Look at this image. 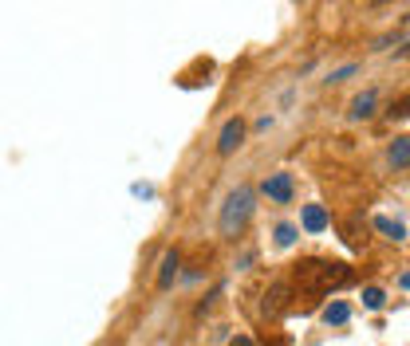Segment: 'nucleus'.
Masks as SVG:
<instances>
[{
    "label": "nucleus",
    "instance_id": "15",
    "mask_svg": "<svg viewBox=\"0 0 410 346\" xmlns=\"http://www.w3.org/2000/svg\"><path fill=\"white\" fill-rule=\"evenodd\" d=\"M402 287H406V291H410V271H406V276H402Z\"/></svg>",
    "mask_w": 410,
    "mask_h": 346
},
{
    "label": "nucleus",
    "instance_id": "6",
    "mask_svg": "<svg viewBox=\"0 0 410 346\" xmlns=\"http://www.w3.org/2000/svg\"><path fill=\"white\" fill-rule=\"evenodd\" d=\"M178 268H182V256H178V248H170V252L162 256V271H158V291H170L174 279H178Z\"/></svg>",
    "mask_w": 410,
    "mask_h": 346
},
{
    "label": "nucleus",
    "instance_id": "8",
    "mask_svg": "<svg viewBox=\"0 0 410 346\" xmlns=\"http://www.w3.org/2000/svg\"><path fill=\"white\" fill-rule=\"evenodd\" d=\"M375 232H383L387 240H394V244L406 240V225H402V220H391V217H375Z\"/></svg>",
    "mask_w": 410,
    "mask_h": 346
},
{
    "label": "nucleus",
    "instance_id": "13",
    "mask_svg": "<svg viewBox=\"0 0 410 346\" xmlns=\"http://www.w3.org/2000/svg\"><path fill=\"white\" fill-rule=\"evenodd\" d=\"M387 119H410V94H402L387 107Z\"/></svg>",
    "mask_w": 410,
    "mask_h": 346
},
{
    "label": "nucleus",
    "instance_id": "1",
    "mask_svg": "<svg viewBox=\"0 0 410 346\" xmlns=\"http://www.w3.org/2000/svg\"><path fill=\"white\" fill-rule=\"evenodd\" d=\"M256 212V189L253 185H237L229 197L221 201V212H217V232L225 240H237L245 232V225Z\"/></svg>",
    "mask_w": 410,
    "mask_h": 346
},
{
    "label": "nucleus",
    "instance_id": "9",
    "mask_svg": "<svg viewBox=\"0 0 410 346\" xmlns=\"http://www.w3.org/2000/svg\"><path fill=\"white\" fill-rule=\"evenodd\" d=\"M320 319H324L327 327H343V323L351 319V307L343 303V299H332V303L324 307V315H320Z\"/></svg>",
    "mask_w": 410,
    "mask_h": 346
},
{
    "label": "nucleus",
    "instance_id": "12",
    "mask_svg": "<svg viewBox=\"0 0 410 346\" xmlns=\"http://www.w3.org/2000/svg\"><path fill=\"white\" fill-rule=\"evenodd\" d=\"M363 307H367V311H383L387 307V296H383V287H363Z\"/></svg>",
    "mask_w": 410,
    "mask_h": 346
},
{
    "label": "nucleus",
    "instance_id": "11",
    "mask_svg": "<svg viewBox=\"0 0 410 346\" xmlns=\"http://www.w3.org/2000/svg\"><path fill=\"white\" fill-rule=\"evenodd\" d=\"M359 71H363V63H343V67H332V71H327V79H324V83L340 87V83H347L351 75H359Z\"/></svg>",
    "mask_w": 410,
    "mask_h": 346
},
{
    "label": "nucleus",
    "instance_id": "4",
    "mask_svg": "<svg viewBox=\"0 0 410 346\" xmlns=\"http://www.w3.org/2000/svg\"><path fill=\"white\" fill-rule=\"evenodd\" d=\"M327 225H332V217H327L324 205H304V212H300V228H304V232L316 237V232H324Z\"/></svg>",
    "mask_w": 410,
    "mask_h": 346
},
{
    "label": "nucleus",
    "instance_id": "2",
    "mask_svg": "<svg viewBox=\"0 0 410 346\" xmlns=\"http://www.w3.org/2000/svg\"><path fill=\"white\" fill-rule=\"evenodd\" d=\"M261 193H265L273 205H288L292 193H296V181H292L288 169H276V173H268V178L261 181Z\"/></svg>",
    "mask_w": 410,
    "mask_h": 346
},
{
    "label": "nucleus",
    "instance_id": "14",
    "mask_svg": "<svg viewBox=\"0 0 410 346\" xmlns=\"http://www.w3.org/2000/svg\"><path fill=\"white\" fill-rule=\"evenodd\" d=\"M229 346H256V342H253V338H248V335H237V338H233Z\"/></svg>",
    "mask_w": 410,
    "mask_h": 346
},
{
    "label": "nucleus",
    "instance_id": "10",
    "mask_svg": "<svg viewBox=\"0 0 410 346\" xmlns=\"http://www.w3.org/2000/svg\"><path fill=\"white\" fill-rule=\"evenodd\" d=\"M296 237H300V225H288V220H280V225L273 228V244L276 248H292Z\"/></svg>",
    "mask_w": 410,
    "mask_h": 346
},
{
    "label": "nucleus",
    "instance_id": "7",
    "mask_svg": "<svg viewBox=\"0 0 410 346\" xmlns=\"http://www.w3.org/2000/svg\"><path fill=\"white\" fill-rule=\"evenodd\" d=\"M387 161H391V169H410V134L394 138L391 150H387Z\"/></svg>",
    "mask_w": 410,
    "mask_h": 346
},
{
    "label": "nucleus",
    "instance_id": "5",
    "mask_svg": "<svg viewBox=\"0 0 410 346\" xmlns=\"http://www.w3.org/2000/svg\"><path fill=\"white\" fill-rule=\"evenodd\" d=\"M375 107H379V91H363V94H355V99H351L347 119L351 122H363V119H371V114H375Z\"/></svg>",
    "mask_w": 410,
    "mask_h": 346
},
{
    "label": "nucleus",
    "instance_id": "3",
    "mask_svg": "<svg viewBox=\"0 0 410 346\" xmlns=\"http://www.w3.org/2000/svg\"><path fill=\"white\" fill-rule=\"evenodd\" d=\"M245 134H248V126H245V119H229L221 126V134H217V153L221 158H229V153H237L241 146H245Z\"/></svg>",
    "mask_w": 410,
    "mask_h": 346
}]
</instances>
